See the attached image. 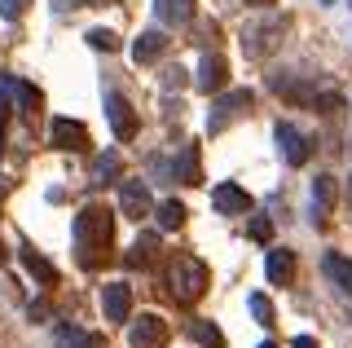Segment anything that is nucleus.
<instances>
[{
	"label": "nucleus",
	"mask_w": 352,
	"mask_h": 348,
	"mask_svg": "<svg viewBox=\"0 0 352 348\" xmlns=\"http://www.w3.org/2000/svg\"><path fill=\"white\" fill-rule=\"evenodd\" d=\"M110 247H115V216L102 203H88L75 216V252H80V265L97 269L102 260H110Z\"/></svg>",
	"instance_id": "nucleus-1"
},
{
	"label": "nucleus",
	"mask_w": 352,
	"mask_h": 348,
	"mask_svg": "<svg viewBox=\"0 0 352 348\" xmlns=\"http://www.w3.org/2000/svg\"><path fill=\"white\" fill-rule=\"evenodd\" d=\"M106 119H110V128H115L119 141H132V137H137V128H141L137 111H132L119 93H106Z\"/></svg>",
	"instance_id": "nucleus-7"
},
{
	"label": "nucleus",
	"mask_w": 352,
	"mask_h": 348,
	"mask_svg": "<svg viewBox=\"0 0 352 348\" xmlns=\"http://www.w3.org/2000/svg\"><path fill=\"white\" fill-rule=\"evenodd\" d=\"M190 331H194V340L203 348H225V331H220L216 322H194Z\"/></svg>",
	"instance_id": "nucleus-22"
},
{
	"label": "nucleus",
	"mask_w": 352,
	"mask_h": 348,
	"mask_svg": "<svg viewBox=\"0 0 352 348\" xmlns=\"http://www.w3.org/2000/svg\"><path fill=\"white\" fill-rule=\"evenodd\" d=\"M247 309L256 313L260 326H273V300L269 296H260V291H256V296H247Z\"/></svg>",
	"instance_id": "nucleus-24"
},
{
	"label": "nucleus",
	"mask_w": 352,
	"mask_h": 348,
	"mask_svg": "<svg viewBox=\"0 0 352 348\" xmlns=\"http://www.w3.org/2000/svg\"><path fill=\"white\" fill-rule=\"evenodd\" d=\"M102 309H106V322H128L132 318V287L128 282H106L102 287Z\"/></svg>",
	"instance_id": "nucleus-9"
},
{
	"label": "nucleus",
	"mask_w": 352,
	"mask_h": 348,
	"mask_svg": "<svg viewBox=\"0 0 352 348\" xmlns=\"http://www.w3.org/2000/svg\"><path fill=\"white\" fill-rule=\"evenodd\" d=\"M84 348H106V340L102 335H84Z\"/></svg>",
	"instance_id": "nucleus-33"
},
{
	"label": "nucleus",
	"mask_w": 352,
	"mask_h": 348,
	"mask_svg": "<svg viewBox=\"0 0 352 348\" xmlns=\"http://www.w3.org/2000/svg\"><path fill=\"white\" fill-rule=\"evenodd\" d=\"M154 252H159V234H141L137 243H132V252H128L124 260H128L132 269H137V265H150V260H154Z\"/></svg>",
	"instance_id": "nucleus-20"
},
{
	"label": "nucleus",
	"mask_w": 352,
	"mask_h": 348,
	"mask_svg": "<svg viewBox=\"0 0 352 348\" xmlns=\"http://www.w3.org/2000/svg\"><path fill=\"white\" fill-rule=\"evenodd\" d=\"M97 177H119V155H102V159H97Z\"/></svg>",
	"instance_id": "nucleus-30"
},
{
	"label": "nucleus",
	"mask_w": 352,
	"mask_h": 348,
	"mask_svg": "<svg viewBox=\"0 0 352 348\" xmlns=\"http://www.w3.org/2000/svg\"><path fill=\"white\" fill-rule=\"evenodd\" d=\"M154 216H159V230H181V225H185V203L168 199V203L154 208Z\"/></svg>",
	"instance_id": "nucleus-21"
},
{
	"label": "nucleus",
	"mask_w": 352,
	"mask_h": 348,
	"mask_svg": "<svg viewBox=\"0 0 352 348\" xmlns=\"http://www.w3.org/2000/svg\"><path fill=\"white\" fill-rule=\"evenodd\" d=\"M322 269H326V278L335 282L344 296H352V260L348 256H339V252H326L322 256Z\"/></svg>",
	"instance_id": "nucleus-15"
},
{
	"label": "nucleus",
	"mask_w": 352,
	"mask_h": 348,
	"mask_svg": "<svg viewBox=\"0 0 352 348\" xmlns=\"http://www.w3.org/2000/svg\"><path fill=\"white\" fill-rule=\"evenodd\" d=\"M31 0H0V18H9V23H18L22 14H27Z\"/></svg>",
	"instance_id": "nucleus-27"
},
{
	"label": "nucleus",
	"mask_w": 352,
	"mask_h": 348,
	"mask_svg": "<svg viewBox=\"0 0 352 348\" xmlns=\"http://www.w3.org/2000/svg\"><path fill=\"white\" fill-rule=\"evenodd\" d=\"M14 97H18V106H22L27 115H40V106H44L40 89H31V84H14Z\"/></svg>",
	"instance_id": "nucleus-23"
},
{
	"label": "nucleus",
	"mask_w": 352,
	"mask_h": 348,
	"mask_svg": "<svg viewBox=\"0 0 352 348\" xmlns=\"http://www.w3.org/2000/svg\"><path fill=\"white\" fill-rule=\"evenodd\" d=\"M348 5H352V0H348Z\"/></svg>",
	"instance_id": "nucleus-39"
},
{
	"label": "nucleus",
	"mask_w": 352,
	"mask_h": 348,
	"mask_svg": "<svg viewBox=\"0 0 352 348\" xmlns=\"http://www.w3.org/2000/svg\"><path fill=\"white\" fill-rule=\"evenodd\" d=\"M168 282H172V296L181 304H198L207 296V287H212V274H207V265L190 252L172 256V269H168Z\"/></svg>",
	"instance_id": "nucleus-2"
},
{
	"label": "nucleus",
	"mask_w": 352,
	"mask_h": 348,
	"mask_svg": "<svg viewBox=\"0 0 352 348\" xmlns=\"http://www.w3.org/2000/svg\"><path fill=\"white\" fill-rule=\"evenodd\" d=\"M22 265H27V274H31V278H40L44 287H53V282H58V269H53L49 260L36 252V247H27V252H22Z\"/></svg>",
	"instance_id": "nucleus-19"
},
{
	"label": "nucleus",
	"mask_w": 352,
	"mask_h": 348,
	"mask_svg": "<svg viewBox=\"0 0 352 348\" xmlns=\"http://www.w3.org/2000/svg\"><path fill=\"white\" fill-rule=\"evenodd\" d=\"M330 208H335V177L322 172V177L313 181V212H317V221H326Z\"/></svg>",
	"instance_id": "nucleus-17"
},
{
	"label": "nucleus",
	"mask_w": 352,
	"mask_h": 348,
	"mask_svg": "<svg viewBox=\"0 0 352 348\" xmlns=\"http://www.w3.org/2000/svg\"><path fill=\"white\" fill-rule=\"evenodd\" d=\"M251 102H256V97H251V89H234V93H225V97H220V102L212 106V115H207V133H225V128L234 124L238 115H247V111H251Z\"/></svg>",
	"instance_id": "nucleus-3"
},
{
	"label": "nucleus",
	"mask_w": 352,
	"mask_h": 348,
	"mask_svg": "<svg viewBox=\"0 0 352 348\" xmlns=\"http://www.w3.org/2000/svg\"><path fill=\"white\" fill-rule=\"evenodd\" d=\"M49 141H53L58 150H75V155L93 146V137H88V128L80 124V119H66V115H62V119H53V124H49Z\"/></svg>",
	"instance_id": "nucleus-5"
},
{
	"label": "nucleus",
	"mask_w": 352,
	"mask_h": 348,
	"mask_svg": "<svg viewBox=\"0 0 352 348\" xmlns=\"http://www.w3.org/2000/svg\"><path fill=\"white\" fill-rule=\"evenodd\" d=\"M260 348H278V344H269V340H264V344H260Z\"/></svg>",
	"instance_id": "nucleus-37"
},
{
	"label": "nucleus",
	"mask_w": 352,
	"mask_h": 348,
	"mask_svg": "<svg viewBox=\"0 0 352 348\" xmlns=\"http://www.w3.org/2000/svg\"><path fill=\"white\" fill-rule=\"evenodd\" d=\"M88 45H93V49H106V53H115V49H119V40H115V31L93 27V31H88Z\"/></svg>",
	"instance_id": "nucleus-25"
},
{
	"label": "nucleus",
	"mask_w": 352,
	"mask_h": 348,
	"mask_svg": "<svg viewBox=\"0 0 352 348\" xmlns=\"http://www.w3.org/2000/svg\"><path fill=\"white\" fill-rule=\"evenodd\" d=\"M313 111L335 115V111H344V97H339V93H322V97H313Z\"/></svg>",
	"instance_id": "nucleus-26"
},
{
	"label": "nucleus",
	"mask_w": 352,
	"mask_h": 348,
	"mask_svg": "<svg viewBox=\"0 0 352 348\" xmlns=\"http://www.w3.org/2000/svg\"><path fill=\"white\" fill-rule=\"evenodd\" d=\"M278 40H282V23H264V27H251L247 36H242V49H247L251 58H264V53H273Z\"/></svg>",
	"instance_id": "nucleus-12"
},
{
	"label": "nucleus",
	"mask_w": 352,
	"mask_h": 348,
	"mask_svg": "<svg viewBox=\"0 0 352 348\" xmlns=\"http://www.w3.org/2000/svg\"><path fill=\"white\" fill-rule=\"evenodd\" d=\"M119 212L141 221V216L154 212V199H150V186L146 181H119Z\"/></svg>",
	"instance_id": "nucleus-6"
},
{
	"label": "nucleus",
	"mask_w": 352,
	"mask_h": 348,
	"mask_svg": "<svg viewBox=\"0 0 352 348\" xmlns=\"http://www.w3.org/2000/svg\"><path fill=\"white\" fill-rule=\"evenodd\" d=\"M5 260H9V252H5V243H0V265H5Z\"/></svg>",
	"instance_id": "nucleus-36"
},
{
	"label": "nucleus",
	"mask_w": 352,
	"mask_h": 348,
	"mask_svg": "<svg viewBox=\"0 0 352 348\" xmlns=\"http://www.w3.org/2000/svg\"><path fill=\"white\" fill-rule=\"evenodd\" d=\"M168 335H172V326L163 322L159 313H141L128 331V344L132 348H168Z\"/></svg>",
	"instance_id": "nucleus-4"
},
{
	"label": "nucleus",
	"mask_w": 352,
	"mask_h": 348,
	"mask_svg": "<svg viewBox=\"0 0 352 348\" xmlns=\"http://www.w3.org/2000/svg\"><path fill=\"white\" fill-rule=\"evenodd\" d=\"M291 348H317V340H313V335H295Z\"/></svg>",
	"instance_id": "nucleus-32"
},
{
	"label": "nucleus",
	"mask_w": 352,
	"mask_h": 348,
	"mask_svg": "<svg viewBox=\"0 0 352 348\" xmlns=\"http://www.w3.org/2000/svg\"><path fill=\"white\" fill-rule=\"evenodd\" d=\"M348 199H352V181H348Z\"/></svg>",
	"instance_id": "nucleus-38"
},
{
	"label": "nucleus",
	"mask_w": 352,
	"mask_h": 348,
	"mask_svg": "<svg viewBox=\"0 0 352 348\" xmlns=\"http://www.w3.org/2000/svg\"><path fill=\"white\" fill-rule=\"evenodd\" d=\"M212 208L220 216H247L251 212V194L238 186V181H220V186L212 190Z\"/></svg>",
	"instance_id": "nucleus-8"
},
{
	"label": "nucleus",
	"mask_w": 352,
	"mask_h": 348,
	"mask_svg": "<svg viewBox=\"0 0 352 348\" xmlns=\"http://www.w3.org/2000/svg\"><path fill=\"white\" fill-rule=\"evenodd\" d=\"M247 5H251V9H273L278 0H247Z\"/></svg>",
	"instance_id": "nucleus-34"
},
{
	"label": "nucleus",
	"mask_w": 352,
	"mask_h": 348,
	"mask_svg": "<svg viewBox=\"0 0 352 348\" xmlns=\"http://www.w3.org/2000/svg\"><path fill=\"white\" fill-rule=\"evenodd\" d=\"M251 238H256V243H269V238H273V221H269V216H256V221H251Z\"/></svg>",
	"instance_id": "nucleus-28"
},
{
	"label": "nucleus",
	"mask_w": 352,
	"mask_h": 348,
	"mask_svg": "<svg viewBox=\"0 0 352 348\" xmlns=\"http://www.w3.org/2000/svg\"><path fill=\"white\" fill-rule=\"evenodd\" d=\"M5 119H9V106H5V97H0V128H5Z\"/></svg>",
	"instance_id": "nucleus-35"
},
{
	"label": "nucleus",
	"mask_w": 352,
	"mask_h": 348,
	"mask_svg": "<svg viewBox=\"0 0 352 348\" xmlns=\"http://www.w3.org/2000/svg\"><path fill=\"white\" fill-rule=\"evenodd\" d=\"M198 45H220V23H198Z\"/></svg>",
	"instance_id": "nucleus-29"
},
{
	"label": "nucleus",
	"mask_w": 352,
	"mask_h": 348,
	"mask_svg": "<svg viewBox=\"0 0 352 348\" xmlns=\"http://www.w3.org/2000/svg\"><path fill=\"white\" fill-rule=\"evenodd\" d=\"M278 146H282V159L291 168H304L308 163V137L295 124H278Z\"/></svg>",
	"instance_id": "nucleus-10"
},
{
	"label": "nucleus",
	"mask_w": 352,
	"mask_h": 348,
	"mask_svg": "<svg viewBox=\"0 0 352 348\" xmlns=\"http://www.w3.org/2000/svg\"><path fill=\"white\" fill-rule=\"evenodd\" d=\"M163 84H168V89H181V84H185V71H181V67H172V71H168V80H163Z\"/></svg>",
	"instance_id": "nucleus-31"
},
{
	"label": "nucleus",
	"mask_w": 352,
	"mask_h": 348,
	"mask_svg": "<svg viewBox=\"0 0 352 348\" xmlns=\"http://www.w3.org/2000/svg\"><path fill=\"white\" fill-rule=\"evenodd\" d=\"M264 269H269V282H278V287H291V282H295V252H286V247H273L269 260H264Z\"/></svg>",
	"instance_id": "nucleus-14"
},
{
	"label": "nucleus",
	"mask_w": 352,
	"mask_h": 348,
	"mask_svg": "<svg viewBox=\"0 0 352 348\" xmlns=\"http://www.w3.org/2000/svg\"><path fill=\"white\" fill-rule=\"evenodd\" d=\"M154 14L163 27H185L194 18V0H154Z\"/></svg>",
	"instance_id": "nucleus-16"
},
{
	"label": "nucleus",
	"mask_w": 352,
	"mask_h": 348,
	"mask_svg": "<svg viewBox=\"0 0 352 348\" xmlns=\"http://www.w3.org/2000/svg\"><path fill=\"white\" fill-rule=\"evenodd\" d=\"M198 89L203 93H225V84H229V62L220 58V53H207L203 58V67H198Z\"/></svg>",
	"instance_id": "nucleus-11"
},
{
	"label": "nucleus",
	"mask_w": 352,
	"mask_h": 348,
	"mask_svg": "<svg viewBox=\"0 0 352 348\" xmlns=\"http://www.w3.org/2000/svg\"><path fill=\"white\" fill-rule=\"evenodd\" d=\"M176 181H185V186H203V163H198V146H185V150H181V163H176Z\"/></svg>",
	"instance_id": "nucleus-18"
},
{
	"label": "nucleus",
	"mask_w": 352,
	"mask_h": 348,
	"mask_svg": "<svg viewBox=\"0 0 352 348\" xmlns=\"http://www.w3.org/2000/svg\"><path fill=\"white\" fill-rule=\"evenodd\" d=\"M163 53H168V36H163V31H141L137 45H132V62H137V67H150Z\"/></svg>",
	"instance_id": "nucleus-13"
}]
</instances>
